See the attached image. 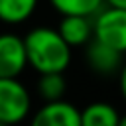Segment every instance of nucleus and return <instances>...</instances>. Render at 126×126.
<instances>
[{
    "label": "nucleus",
    "mask_w": 126,
    "mask_h": 126,
    "mask_svg": "<svg viewBox=\"0 0 126 126\" xmlns=\"http://www.w3.org/2000/svg\"><path fill=\"white\" fill-rule=\"evenodd\" d=\"M26 47L30 65L41 73H63L71 63V45L59 30L39 26L28 32Z\"/></svg>",
    "instance_id": "obj_1"
},
{
    "label": "nucleus",
    "mask_w": 126,
    "mask_h": 126,
    "mask_svg": "<svg viewBox=\"0 0 126 126\" xmlns=\"http://www.w3.org/2000/svg\"><path fill=\"white\" fill-rule=\"evenodd\" d=\"M32 108L28 89L16 77H0V122L18 124Z\"/></svg>",
    "instance_id": "obj_2"
},
{
    "label": "nucleus",
    "mask_w": 126,
    "mask_h": 126,
    "mask_svg": "<svg viewBox=\"0 0 126 126\" xmlns=\"http://www.w3.org/2000/svg\"><path fill=\"white\" fill-rule=\"evenodd\" d=\"M94 37L112 49L126 53V10L124 8H102L94 16Z\"/></svg>",
    "instance_id": "obj_3"
},
{
    "label": "nucleus",
    "mask_w": 126,
    "mask_h": 126,
    "mask_svg": "<svg viewBox=\"0 0 126 126\" xmlns=\"http://www.w3.org/2000/svg\"><path fill=\"white\" fill-rule=\"evenodd\" d=\"M33 126H83V112L63 98L45 100L33 116Z\"/></svg>",
    "instance_id": "obj_4"
},
{
    "label": "nucleus",
    "mask_w": 126,
    "mask_h": 126,
    "mask_svg": "<svg viewBox=\"0 0 126 126\" xmlns=\"http://www.w3.org/2000/svg\"><path fill=\"white\" fill-rule=\"evenodd\" d=\"M30 63L26 39L4 33L0 37V77H18Z\"/></svg>",
    "instance_id": "obj_5"
},
{
    "label": "nucleus",
    "mask_w": 126,
    "mask_h": 126,
    "mask_svg": "<svg viewBox=\"0 0 126 126\" xmlns=\"http://www.w3.org/2000/svg\"><path fill=\"white\" fill-rule=\"evenodd\" d=\"M122 55L124 53L112 49L110 45L98 41L96 37H93L87 43V63L93 71H96L100 75H108V73H114V71L122 69L120 67Z\"/></svg>",
    "instance_id": "obj_6"
},
{
    "label": "nucleus",
    "mask_w": 126,
    "mask_h": 126,
    "mask_svg": "<svg viewBox=\"0 0 126 126\" xmlns=\"http://www.w3.org/2000/svg\"><path fill=\"white\" fill-rule=\"evenodd\" d=\"M57 30L71 47L87 45L94 37V22H91V16H63Z\"/></svg>",
    "instance_id": "obj_7"
},
{
    "label": "nucleus",
    "mask_w": 126,
    "mask_h": 126,
    "mask_svg": "<svg viewBox=\"0 0 126 126\" xmlns=\"http://www.w3.org/2000/svg\"><path fill=\"white\" fill-rule=\"evenodd\" d=\"M83 126H118L122 116L108 102H91L83 110Z\"/></svg>",
    "instance_id": "obj_8"
},
{
    "label": "nucleus",
    "mask_w": 126,
    "mask_h": 126,
    "mask_svg": "<svg viewBox=\"0 0 126 126\" xmlns=\"http://www.w3.org/2000/svg\"><path fill=\"white\" fill-rule=\"evenodd\" d=\"M37 8V0H0V18L6 24L26 22Z\"/></svg>",
    "instance_id": "obj_9"
},
{
    "label": "nucleus",
    "mask_w": 126,
    "mask_h": 126,
    "mask_svg": "<svg viewBox=\"0 0 126 126\" xmlns=\"http://www.w3.org/2000/svg\"><path fill=\"white\" fill-rule=\"evenodd\" d=\"M61 16H96L106 0H49Z\"/></svg>",
    "instance_id": "obj_10"
},
{
    "label": "nucleus",
    "mask_w": 126,
    "mask_h": 126,
    "mask_svg": "<svg viewBox=\"0 0 126 126\" xmlns=\"http://www.w3.org/2000/svg\"><path fill=\"white\" fill-rule=\"evenodd\" d=\"M67 89L63 73H41L37 81V93L43 100H57L63 98Z\"/></svg>",
    "instance_id": "obj_11"
},
{
    "label": "nucleus",
    "mask_w": 126,
    "mask_h": 126,
    "mask_svg": "<svg viewBox=\"0 0 126 126\" xmlns=\"http://www.w3.org/2000/svg\"><path fill=\"white\" fill-rule=\"evenodd\" d=\"M118 83H120V93H122V96H124V100H126V63H124L122 69H120V79H118Z\"/></svg>",
    "instance_id": "obj_12"
},
{
    "label": "nucleus",
    "mask_w": 126,
    "mask_h": 126,
    "mask_svg": "<svg viewBox=\"0 0 126 126\" xmlns=\"http://www.w3.org/2000/svg\"><path fill=\"white\" fill-rule=\"evenodd\" d=\"M106 6H114V8H124L126 10V0H106Z\"/></svg>",
    "instance_id": "obj_13"
},
{
    "label": "nucleus",
    "mask_w": 126,
    "mask_h": 126,
    "mask_svg": "<svg viewBox=\"0 0 126 126\" xmlns=\"http://www.w3.org/2000/svg\"><path fill=\"white\" fill-rule=\"evenodd\" d=\"M120 124H124V126H126V114L122 116V120H120Z\"/></svg>",
    "instance_id": "obj_14"
}]
</instances>
